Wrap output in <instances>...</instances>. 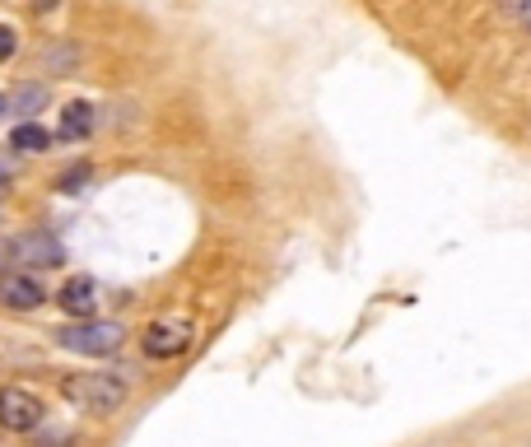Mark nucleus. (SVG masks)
Masks as SVG:
<instances>
[{"label":"nucleus","instance_id":"1","mask_svg":"<svg viewBox=\"0 0 531 447\" xmlns=\"http://www.w3.org/2000/svg\"><path fill=\"white\" fill-rule=\"evenodd\" d=\"M56 345L70 354H84V359H103V354H117L126 345V326L122 322H98V317H80L56 331Z\"/></svg>","mask_w":531,"mask_h":447},{"label":"nucleus","instance_id":"2","mask_svg":"<svg viewBox=\"0 0 531 447\" xmlns=\"http://www.w3.org/2000/svg\"><path fill=\"white\" fill-rule=\"evenodd\" d=\"M66 396L94 415H112V410L126 406V382L112 378V373H84V378L66 382Z\"/></svg>","mask_w":531,"mask_h":447},{"label":"nucleus","instance_id":"3","mask_svg":"<svg viewBox=\"0 0 531 447\" xmlns=\"http://www.w3.org/2000/svg\"><path fill=\"white\" fill-rule=\"evenodd\" d=\"M42 424V401L24 387H5L0 392V429H10V434H28V429H38Z\"/></svg>","mask_w":531,"mask_h":447},{"label":"nucleus","instance_id":"4","mask_svg":"<svg viewBox=\"0 0 531 447\" xmlns=\"http://www.w3.org/2000/svg\"><path fill=\"white\" fill-rule=\"evenodd\" d=\"M14 257L24 261V266L47 271V266H61V261H66V247L56 243L47 229H28L24 238H14Z\"/></svg>","mask_w":531,"mask_h":447},{"label":"nucleus","instance_id":"5","mask_svg":"<svg viewBox=\"0 0 531 447\" xmlns=\"http://www.w3.org/2000/svg\"><path fill=\"white\" fill-rule=\"evenodd\" d=\"M191 345V326L187 322H154L145 331V354L150 359H177Z\"/></svg>","mask_w":531,"mask_h":447},{"label":"nucleus","instance_id":"6","mask_svg":"<svg viewBox=\"0 0 531 447\" xmlns=\"http://www.w3.org/2000/svg\"><path fill=\"white\" fill-rule=\"evenodd\" d=\"M98 280L94 275H70L66 285H61V294H56V303L70 312V317H94L98 312Z\"/></svg>","mask_w":531,"mask_h":447},{"label":"nucleus","instance_id":"7","mask_svg":"<svg viewBox=\"0 0 531 447\" xmlns=\"http://www.w3.org/2000/svg\"><path fill=\"white\" fill-rule=\"evenodd\" d=\"M42 298H47V294H42V285H38V280H33L28 271L0 275V303H5L10 312H33Z\"/></svg>","mask_w":531,"mask_h":447},{"label":"nucleus","instance_id":"8","mask_svg":"<svg viewBox=\"0 0 531 447\" xmlns=\"http://www.w3.org/2000/svg\"><path fill=\"white\" fill-rule=\"evenodd\" d=\"M47 145H52V136H47L33 117H24V122L10 131V149H19V154H42Z\"/></svg>","mask_w":531,"mask_h":447},{"label":"nucleus","instance_id":"9","mask_svg":"<svg viewBox=\"0 0 531 447\" xmlns=\"http://www.w3.org/2000/svg\"><path fill=\"white\" fill-rule=\"evenodd\" d=\"M94 131V108L89 103H66L61 112V140H84Z\"/></svg>","mask_w":531,"mask_h":447},{"label":"nucleus","instance_id":"10","mask_svg":"<svg viewBox=\"0 0 531 447\" xmlns=\"http://www.w3.org/2000/svg\"><path fill=\"white\" fill-rule=\"evenodd\" d=\"M42 108H47V84H19L10 94V112H19V117H33Z\"/></svg>","mask_w":531,"mask_h":447},{"label":"nucleus","instance_id":"11","mask_svg":"<svg viewBox=\"0 0 531 447\" xmlns=\"http://www.w3.org/2000/svg\"><path fill=\"white\" fill-rule=\"evenodd\" d=\"M89 163H75V168H70V173H61L56 177V191H61V196H75V191H84V182H89Z\"/></svg>","mask_w":531,"mask_h":447},{"label":"nucleus","instance_id":"12","mask_svg":"<svg viewBox=\"0 0 531 447\" xmlns=\"http://www.w3.org/2000/svg\"><path fill=\"white\" fill-rule=\"evenodd\" d=\"M14 56V28L0 24V61H10Z\"/></svg>","mask_w":531,"mask_h":447},{"label":"nucleus","instance_id":"13","mask_svg":"<svg viewBox=\"0 0 531 447\" xmlns=\"http://www.w3.org/2000/svg\"><path fill=\"white\" fill-rule=\"evenodd\" d=\"M508 10H513L518 19H527V24H531V0H508Z\"/></svg>","mask_w":531,"mask_h":447},{"label":"nucleus","instance_id":"14","mask_svg":"<svg viewBox=\"0 0 531 447\" xmlns=\"http://www.w3.org/2000/svg\"><path fill=\"white\" fill-rule=\"evenodd\" d=\"M5 191H10V168L0 163V201H5Z\"/></svg>","mask_w":531,"mask_h":447},{"label":"nucleus","instance_id":"15","mask_svg":"<svg viewBox=\"0 0 531 447\" xmlns=\"http://www.w3.org/2000/svg\"><path fill=\"white\" fill-rule=\"evenodd\" d=\"M10 252H14V243H5V238H0V266L10 261Z\"/></svg>","mask_w":531,"mask_h":447},{"label":"nucleus","instance_id":"16","mask_svg":"<svg viewBox=\"0 0 531 447\" xmlns=\"http://www.w3.org/2000/svg\"><path fill=\"white\" fill-rule=\"evenodd\" d=\"M5 112H10V98H5V94H0V117H5Z\"/></svg>","mask_w":531,"mask_h":447}]
</instances>
